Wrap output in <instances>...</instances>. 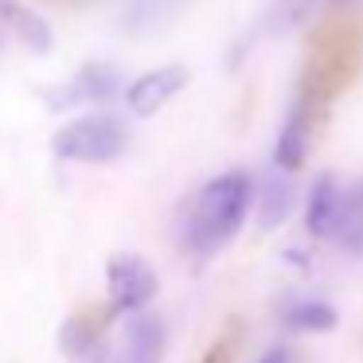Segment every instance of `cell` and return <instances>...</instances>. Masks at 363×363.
I'll list each match as a JSON object with an SVG mask.
<instances>
[{"mask_svg":"<svg viewBox=\"0 0 363 363\" xmlns=\"http://www.w3.org/2000/svg\"><path fill=\"white\" fill-rule=\"evenodd\" d=\"M359 67H363V24H355V20L324 24L308 43L297 94H305L316 110H324L332 98H340L355 82Z\"/></svg>","mask_w":363,"mask_h":363,"instance_id":"cell-1","label":"cell"},{"mask_svg":"<svg viewBox=\"0 0 363 363\" xmlns=\"http://www.w3.org/2000/svg\"><path fill=\"white\" fill-rule=\"evenodd\" d=\"M246 211H250V176L242 172L215 176L184 215V246H188V254H196V258L219 254L238 235Z\"/></svg>","mask_w":363,"mask_h":363,"instance_id":"cell-2","label":"cell"},{"mask_svg":"<svg viewBox=\"0 0 363 363\" xmlns=\"http://www.w3.org/2000/svg\"><path fill=\"white\" fill-rule=\"evenodd\" d=\"M125 125L113 113H90V118L71 121L51 137V145L63 160H86V164L118 160L125 152Z\"/></svg>","mask_w":363,"mask_h":363,"instance_id":"cell-3","label":"cell"},{"mask_svg":"<svg viewBox=\"0 0 363 363\" xmlns=\"http://www.w3.org/2000/svg\"><path fill=\"white\" fill-rule=\"evenodd\" d=\"M106 277H110V305L121 313H141L160 289L157 269L141 254H113L110 266H106Z\"/></svg>","mask_w":363,"mask_h":363,"instance_id":"cell-4","label":"cell"},{"mask_svg":"<svg viewBox=\"0 0 363 363\" xmlns=\"http://www.w3.org/2000/svg\"><path fill=\"white\" fill-rule=\"evenodd\" d=\"M106 320H110V313H102V308H82V313L67 316L63 332H59V347H63L67 363H113L102 336Z\"/></svg>","mask_w":363,"mask_h":363,"instance_id":"cell-5","label":"cell"},{"mask_svg":"<svg viewBox=\"0 0 363 363\" xmlns=\"http://www.w3.org/2000/svg\"><path fill=\"white\" fill-rule=\"evenodd\" d=\"M188 86V67H157V71L141 74L137 82H129L125 90V106L137 113V118H149L157 113L168 98H176L180 90Z\"/></svg>","mask_w":363,"mask_h":363,"instance_id":"cell-6","label":"cell"},{"mask_svg":"<svg viewBox=\"0 0 363 363\" xmlns=\"http://www.w3.org/2000/svg\"><path fill=\"white\" fill-rule=\"evenodd\" d=\"M316 106L308 102L305 94L293 98L289 106V118L281 125V137H277V152H274V164L285 168V172H297L305 164V152H308V137H313V121H316Z\"/></svg>","mask_w":363,"mask_h":363,"instance_id":"cell-7","label":"cell"},{"mask_svg":"<svg viewBox=\"0 0 363 363\" xmlns=\"http://www.w3.org/2000/svg\"><path fill=\"white\" fill-rule=\"evenodd\" d=\"M113 94H118V71L102 63H90L71 82H63L55 94H48V106L51 110H71V106H86V102H106Z\"/></svg>","mask_w":363,"mask_h":363,"instance_id":"cell-8","label":"cell"},{"mask_svg":"<svg viewBox=\"0 0 363 363\" xmlns=\"http://www.w3.org/2000/svg\"><path fill=\"white\" fill-rule=\"evenodd\" d=\"M340 215H344V191L332 176H320L308 191V207H305V227L313 238L324 235H336L340 227Z\"/></svg>","mask_w":363,"mask_h":363,"instance_id":"cell-9","label":"cell"},{"mask_svg":"<svg viewBox=\"0 0 363 363\" xmlns=\"http://www.w3.org/2000/svg\"><path fill=\"white\" fill-rule=\"evenodd\" d=\"M293 211V176L285 168H269L258 184V227L262 230H274L289 219Z\"/></svg>","mask_w":363,"mask_h":363,"instance_id":"cell-10","label":"cell"},{"mask_svg":"<svg viewBox=\"0 0 363 363\" xmlns=\"http://www.w3.org/2000/svg\"><path fill=\"white\" fill-rule=\"evenodd\" d=\"M164 355V324L152 313H133L125 324V344H121V359L125 363H160Z\"/></svg>","mask_w":363,"mask_h":363,"instance_id":"cell-11","label":"cell"},{"mask_svg":"<svg viewBox=\"0 0 363 363\" xmlns=\"http://www.w3.org/2000/svg\"><path fill=\"white\" fill-rule=\"evenodd\" d=\"M281 320L297 332H328L336 328V308L328 301H316V297H293L281 305Z\"/></svg>","mask_w":363,"mask_h":363,"instance_id":"cell-12","label":"cell"},{"mask_svg":"<svg viewBox=\"0 0 363 363\" xmlns=\"http://www.w3.org/2000/svg\"><path fill=\"white\" fill-rule=\"evenodd\" d=\"M0 16H4L12 28H16L20 40H24L32 51H43V55L51 51V28L43 24L35 12H28L24 4H16V0H0Z\"/></svg>","mask_w":363,"mask_h":363,"instance_id":"cell-13","label":"cell"},{"mask_svg":"<svg viewBox=\"0 0 363 363\" xmlns=\"http://www.w3.org/2000/svg\"><path fill=\"white\" fill-rule=\"evenodd\" d=\"M336 242L347 254H363V180L344 196V215L336 227Z\"/></svg>","mask_w":363,"mask_h":363,"instance_id":"cell-14","label":"cell"},{"mask_svg":"<svg viewBox=\"0 0 363 363\" xmlns=\"http://www.w3.org/2000/svg\"><path fill=\"white\" fill-rule=\"evenodd\" d=\"M235 359V332H227L223 340H215L211 352L203 355V363H230Z\"/></svg>","mask_w":363,"mask_h":363,"instance_id":"cell-15","label":"cell"},{"mask_svg":"<svg viewBox=\"0 0 363 363\" xmlns=\"http://www.w3.org/2000/svg\"><path fill=\"white\" fill-rule=\"evenodd\" d=\"M262 363H285V352H281V347H274L269 355H262Z\"/></svg>","mask_w":363,"mask_h":363,"instance_id":"cell-16","label":"cell"},{"mask_svg":"<svg viewBox=\"0 0 363 363\" xmlns=\"http://www.w3.org/2000/svg\"><path fill=\"white\" fill-rule=\"evenodd\" d=\"M336 4H347V0H336Z\"/></svg>","mask_w":363,"mask_h":363,"instance_id":"cell-17","label":"cell"}]
</instances>
